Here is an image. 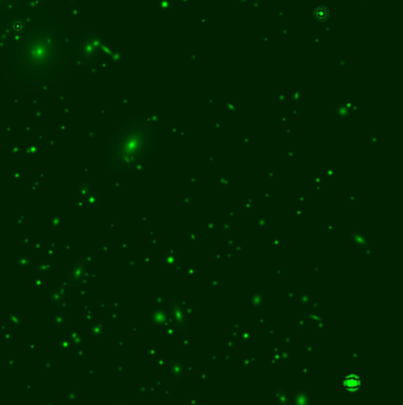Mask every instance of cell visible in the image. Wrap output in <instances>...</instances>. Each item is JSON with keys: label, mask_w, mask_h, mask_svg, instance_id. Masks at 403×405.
<instances>
[{"label": "cell", "mask_w": 403, "mask_h": 405, "mask_svg": "<svg viewBox=\"0 0 403 405\" xmlns=\"http://www.w3.org/2000/svg\"><path fill=\"white\" fill-rule=\"evenodd\" d=\"M159 136L160 125L150 116H135L123 122L108 139V171H140L152 156Z\"/></svg>", "instance_id": "6da1fadb"}, {"label": "cell", "mask_w": 403, "mask_h": 405, "mask_svg": "<svg viewBox=\"0 0 403 405\" xmlns=\"http://www.w3.org/2000/svg\"><path fill=\"white\" fill-rule=\"evenodd\" d=\"M342 386L348 392H356L362 386V379L356 373H349L344 377L342 382Z\"/></svg>", "instance_id": "7a4b0ae2"}]
</instances>
